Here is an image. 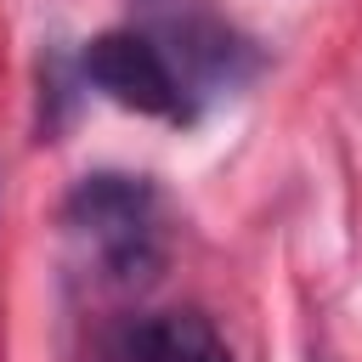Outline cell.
<instances>
[{
	"label": "cell",
	"instance_id": "6da1fadb",
	"mask_svg": "<svg viewBox=\"0 0 362 362\" xmlns=\"http://www.w3.org/2000/svg\"><path fill=\"white\" fill-rule=\"evenodd\" d=\"M68 226L85 232L113 272L153 266V187L136 175H90L68 198Z\"/></svg>",
	"mask_w": 362,
	"mask_h": 362
},
{
	"label": "cell",
	"instance_id": "7a4b0ae2",
	"mask_svg": "<svg viewBox=\"0 0 362 362\" xmlns=\"http://www.w3.org/2000/svg\"><path fill=\"white\" fill-rule=\"evenodd\" d=\"M85 79L96 90H107L119 107L158 113V119H181L187 113L181 74H175V62L164 57V45L153 34H136V28L96 34L90 51H85Z\"/></svg>",
	"mask_w": 362,
	"mask_h": 362
},
{
	"label": "cell",
	"instance_id": "3957f363",
	"mask_svg": "<svg viewBox=\"0 0 362 362\" xmlns=\"http://www.w3.org/2000/svg\"><path fill=\"white\" fill-rule=\"evenodd\" d=\"M113 362H232L209 317L198 311H158L119 334Z\"/></svg>",
	"mask_w": 362,
	"mask_h": 362
}]
</instances>
